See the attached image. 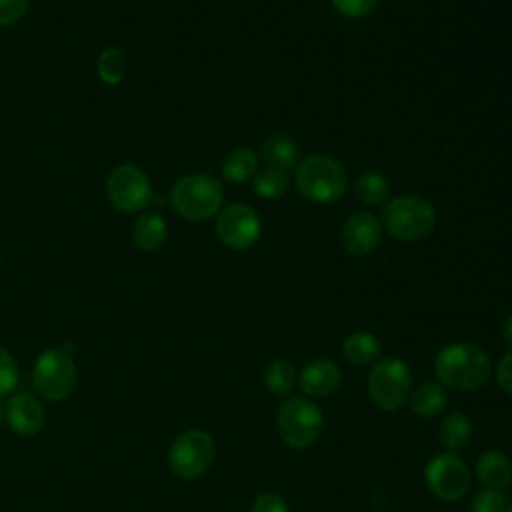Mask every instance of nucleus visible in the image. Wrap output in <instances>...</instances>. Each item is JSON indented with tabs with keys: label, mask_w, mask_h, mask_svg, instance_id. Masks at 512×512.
I'll return each mask as SVG.
<instances>
[{
	"label": "nucleus",
	"mask_w": 512,
	"mask_h": 512,
	"mask_svg": "<svg viewBox=\"0 0 512 512\" xmlns=\"http://www.w3.org/2000/svg\"><path fill=\"white\" fill-rule=\"evenodd\" d=\"M434 372L446 388L476 390L490 376V356L472 342H452L436 354Z\"/></svg>",
	"instance_id": "f257e3e1"
},
{
	"label": "nucleus",
	"mask_w": 512,
	"mask_h": 512,
	"mask_svg": "<svg viewBox=\"0 0 512 512\" xmlns=\"http://www.w3.org/2000/svg\"><path fill=\"white\" fill-rule=\"evenodd\" d=\"M220 172L228 182L234 184L252 180L258 172V156L250 148H234L224 156Z\"/></svg>",
	"instance_id": "412c9836"
},
{
	"label": "nucleus",
	"mask_w": 512,
	"mask_h": 512,
	"mask_svg": "<svg viewBox=\"0 0 512 512\" xmlns=\"http://www.w3.org/2000/svg\"><path fill=\"white\" fill-rule=\"evenodd\" d=\"M504 512H512V504L510 506H506V510Z\"/></svg>",
	"instance_id": "72a5a7b5"
},
{
	"label": "nucleus",
	"mask_w": 512,
	"mask_h": 512,
	"mask_svg": "<svg viewBox=\"0 0 512 512\" xmlns=\"http://www.w3.org/2000/svg\"><path fill=\"white\" fill-rule=\"evenodd\" d=\"M106 196L120 212H140L152 202L150 178L134 164L116 166L106 180Z\"/></svg>",
	"instance_id": "1a4fd4ad"
},
{
	"label": "nucleus",
	"mask_w": 512,
	"mask_h": 512,
	"mask_svg": "<svg viewBox=\"0 0 512 512\" xmlns=\"http://www.w3.org/2000/svg\"><path fill=\"white\" fill-rule=\"evenodd\" d=\"M166 236H168V224L156 212L142 214L132 224V242L142 252H156L158 248L164 246Z\"/></svg>",
	"instance_id": "f3484780"
},
{
	"label": "nucleus",
	"mask_w": 512,
	"mask_h": 512,
	"mask_svg": "<svg viewBox=\"0 0 512 512\" xmlns=\"http://www.w3.org/2000/svg\"><path fill=\"white\" fill-rule=\"evenodd\" d=\"M470 510H472V512H504V510H506V500H504V496L500 494V490L484 488L482 492H478V494L472 498Z\"/></svg>",
	"instance_id": "bb28decb"
},
{
	"label": "nucleus",
	"mask_w": 512,
	"mask_h": 512,
	"mask_svg": "<svg viewBox=\"0 0 512 512\" xmlns=\"http://www.w3.org/2000/svg\"><path fill=\"white\" fill-rule=\"evenodd\" d=\"M334 10L346 18H364L374 12L380 0H330Z\"/></svg>",
	"instance_id": "cd10ccee"
},
{
	"label": "nucleus",
	"mask_w": 512,
	"mask_h": 512,
	"mask_svg": "<svg viewBox=\"0 0 512 512\" xmlns=\"http://www.w3.org/2000/svg\"><path fill=\"white\" fill-rule=\"evenodd\" d=\"M502 338L506 340V344L512 346V314L502 324Z\"/></svg>",
	"instance_id": "2f4dec72"
},
{
	"label": "nucleus",
	"mask_w": 512,
	"mask_h": 512,
	"mask_svg": "<svg viewBox=\"0 0 512 512\" xmlns=\"http://www.w3.org/2000/svg\"><path fill=\"white\" fill-rule=\"evenodd\" d=\"M340 382H342L340 366L330 358H318L308 362L298 376L300 390L310 398L330 396L332 392L338 390Z\"/></svg>",
	"instance_id": "4468645a"
},
{
	"label": "nucleus",
	"mask_w": 512,
	"mask_h": 512,
	"mask_svg": "<svg viewBox=\"0 0 512 512\" xmlns=\"http://www.w3.org/2000/svg\"><path fill=\"white\" fill-rule=\"evenodd\" d=\"M370 400L382 410H398L412 394V372L402 358L386 356L368 374Z\"/></svg>",
	"instance_id": "423d86ee"
},
{
	"label": "nucleus",
	"mask_w": 512,
	"mask_h": 512,
	"mask_svg": "<svg viewBox=\"0 0 512 512\" xmlns=\"http://www.w3.org/2000/svg\"><path fill=\"white\" fill-rule=\"evenodd\" d=\"M276 428L290 448L306 450L318 440L324 428V416L312 400L292 396L280 404L276 412Z\"/></svg>",
	"instance_id": "39448f33"
},
{
	"label": "nucleus",
	"mask_w": 512,
	"mask_h": 512,
	"mask_svg": "<svg viewBox=\"0 0 512 512\" xmlns=\"http://www.w3.org/2000/svg\"><path fill=\"white\" fill-rule=\"evenodd\" d=\"M290 186V178H288V172L284 170H278V168H272V166H266V168H260L254 178H252V188H254V194L264 198V200H274V198H280Z\"/></svg>",
	"instance_id": "b1692460"
},
{
	"label": "nucleus",
	"mask_w": 512,
	"mask_h": 512,
	"mask_svg": "<svg viewBox=\"0 0 512 512\" xmlns=\"http://www.w3.org/2000/svg\"><path fill=\"white\" fill-rule=\"evenodd\" d=\"M0 260H2V258H0Z\"/></svg>",
	"instance_id": "f704fd0d"
},
{
	"label": "nucleus",
	"mask_w": 512,
	"mask_h": 512,
	"mask_svg": "<svg viewBox=\"0 0 512 512\" xmlns=\"http://www.w3.org/2000/svg\"><path fill=\"white\" fill-rule=\"evenodd\" d=\"M2 418H4V410H2V406H0V424H2Z\"/></svg>",
	"instance_id": "473e14b6"
},
{
	"label": "nucleus",
	"mask_w": 512,
	"mask_h": 512,
	"mask_svg": "<svg viewBox=\"0 0 512 512\" xmlns=\"http://www.w3.org/2000/svg\"><path fill=\"white\" fill-rule=\"evenodd\" d=\"M424 480L436 498L454 502L468 492L470 470L456 452H442L428 460Z\"/></svg>",
	"instance_id": "9d476101"
},
{
	"label": "nucleus",
	"mask_w": 512,
	"mask_h": 512,
	"mask_svg": "<svg viewBox=\"0 0 512 512\" xmlns=\"http://www.w3.org/2000/svg\"><path fill=\"white\" fill-rule=\"evenodd\" d=\"M380 350H382L380 340L374 334L364 332V330L352 332L342 342V356L354 366H364V364L376 362V358L380 356Z\"/></svg>",
	"instance_id": "6ab92c4d"
},
{
	"label": "nucleus",
	"mask_w": 512,
	"mask_h": 512,
	"mask_svg": "<svg viewBox=\"0 0 512 512\" xmlns=\"http://www.w3.org/2000/svg\"><path fill=\"white\" fill-rule=\"evenodd\" d=\"M412 412L420 418H434L446 406V390L438 382H424L410 394Z\"/></svg>",
	"instance_id": "4be33fe9"
},
{
	"label": "nucleus",
	"mask_w": 512,
	"mask_h": 512,
	"mask_svg": "<svg viewBox=\"0 0 512 512\" xmlns=\"http://www.w3.org/2000/svg\"><path fill=\"white\" fill-rule=\"evenodd\" d=\"M18 384V364L12 354L0 346V398L14 392Z\"/></svg>",
	"instance_id": "a878e982"
},
{
	"label": "nucleus",
	"mask_w": 512,
	"mask_h": 512,
	"mask_svg": "<svg viewBox=\"0 0 512 512\" xmlns=\"http://www.w3.org/2000/svg\"><path fill=\"white\" fill-rule=\"evenodd\" d=\"M436 226L434 206L416 194H402L384 204L382 228L400 242H416Z\"/></svg>",
	"instance_id": "7ed1b4c3"
},
{
	"label": "nucleus",
	"mask_w": 512,
	"mask_h": 512,
	"mask_svg": "<svg viewBox=\"0 0 512 512\" xmlns=\"http://www.w3.org/2000/svg\"><path fill=\"white\" fill-rule=\"evenodd\" d=\"M222 184L210 174H188L176 180L170 190V204L178 216L190 222H204L222 208Z\"/></svg>",
	"instance_id": "20e7f679"
},
{
	"label": "nucleus",
	"mask_w": 512,
	"mask_h": 512,
	"mask_svg": "<svg viewBox=\"0 0 512 512\" xmlns=\"http://www.w3.org/2000/svg\"><path fill=\"white\" fill-rule=\"evenodd\" d=\"M496 380L506 394H512V350L498 362Z\"/></svg>",
	"instance_id": "7c9ffc66"
},
{
	"label": "nucleus",
	"mask_w": 512,
	"mask_h": 512,
	"mask_svg": "<svg viewBox=\"0 0 512 512\" xmlns=\"http://www.w3.org/2000/svg\"><path fill=\"white\" fill-rule=\"evenodd\" d=\"M4 418L18 436H36L44 426V408L32 394L18 392L6 402Z\"/></svg>",
	"instance_id": "ddd939ff"
},
{
	"label": "nucleus",
	"mask_w": 512,
	"mask_h": 512,
	"mask_svg": "<svg viewBox=\"0 0 512 512\" xmlns=\"http://www.w3.org/2000/svg\"><path fill=\"white\" fill-rule=\"evenodd\" d=\"M98 76L104 84L116 86L124 80L126 76V56L122 50L118 48H106L100 56H98Z\"/></svg>",
	"instance_id": "393cba45"
},
{
	"label": "nucleus",
	"mask_w": 512,
	"mask_h": 512,
	"mask_svg": "<svg viewBox=\"0 0 512 512\" xmlns=\"http://www.w3.org/2000/svg\"><path fill=\"white\" fill-rule=\"evenodd\" d=\"M28 10V0H0V26L16 24Z\"/></svg>",
	"instance_id": "c85d7f7f"
},
{
	"label": "nucleus",
	"mask_w": 512,
	"mask_h": 512,
	"mask_svg": "<svg viewBox=\"0 0 512 512\" xmlns=\"http://www.w3.org/2000/svg\"><path fill=\"white\" fill-rule=\"evenodd\" d=\"M260 158L266 166L288 172L300 162V146L286 134H270L260 146Z\"/></svg>",
	"instance_id": "2eb2a0df"
},
{
	"label": "nucleus",
	"mask_w": 512,
	"mask_h": 512,
	"mask_svg": "<svg viewBox=\"0 0 512 512\" xmlns=\"http://www.w3.org/2000/svg\"><path fill=\"white\" fill-rule=\"evenodd\" d=\"M476 476L490 490H502L512 480V464L506 454L486 450L476 460Z\"/></svg>",
	"instance_id": "dca6fc26"
},
{
	"label": "nucleus",
	"mask_w": 512,
	"mask_h": 512,
	"mask_svg": "<svg viewBox=\"0 0 512 512\" xmlns=\"http://www.w3.org/2000/svg\"><path fill=\"white\" fill-rule=\"evenodd\" d=\"M354 192L366 206H382L390 200L392 184L382 172L364 170L354 180Z\"/></svg>",
	"instance_id": "a211bd4d"
},
{
	"label": "nucleus",
	"mask_w": 512,
	"mask_h": 512,
	"mask_svg": "<svg viewBox=\"0 0 512 512\" xmlns=\"http://www.w3.org/2000/svg\"><path fill=\"white\" fill-rule=\"evenodd\" d=\"M250 512H288V504L280 494L264 492L252 502Z\"/></svg>",
	"instance_id": "c756f323"
},
{
	"label": "nucleus",
	"mask_w": 512,
	"mask_h": 512,
	"mask_svg": "<svg viewBox=\"0 0 512 512\" xmlns=\"http://www.w3.org/2000/svg\"><path fill=\"white\" fill-rule=\"evenodd\" d=\"M294 186L302 198L314 204L338 202L348 186L344 166L326 154H312L294 168Z\"/></svg>",
	"instance_id": "f03ea898"
},
{
	"label": "nucleus",
	"mask_w": 512,
	"mask_h": 512,
	"mask_svg": "<svg viewBox=\"0 0 512 512\" xmlns=\"http://www.w3.org/2000/svg\"><path fill=\"white\" fill-rule=\"evenodd\" d=\"M216 444L204 430H184L168 448V466L182 480L202 476L214 462Z\"/></svg>",
	"instance_id": "0eeeda50"
},
{
	"label": "nucleus",
	"mask_w": 512,
	"mask_h": 512,
	"mask_svg": "<svg viewBox=\"0 0 512 512\" xmlns=\"http://www.w3.org/2000/svg\"><path fill=\"white\" fill-rule=\"evenodd\" d=\"M32 380L40 396L50 402H60L68 398L76 384V364L64 348L44 350L32 370Z\"/></svg>",
	"instance_id": "6e6552de"
},
{
	"label": "nucleus",
	"mask_w": 512,
	"mask_h": 512,
	"mask_svg": "<svg viewBox=\"0 0 512 512\" xmlns=\"http://www.w3.org/2000/svg\"><path fill=\"white\" fill-rule=\"evenodd\" d=\"M262 234V220L248 204H230L216 214V236L232 250H248Z\"/></svg>",
	"instance_id": "9b49d317"
},
{
	"label": "nucleus",
	"mask_w": 512,
	"mask_h": 512,
	"mask_svg": "<svg viewBox=\"0 0 512 512\" xmlns=\"http://www.w3.org/2000/svg\"><path fill=\"white\" fill-rule=\"evenodd\" d=\"M262 378H264V386L268 388L270 394L286 396L292 392V388L296 384V370L288 360L276 358L266 364Z\"/></svg>",
	"instance_id": "5701e85b"
},
{
	"label": "nucleus",
	"mask_w": 512,
	"mask_h": 512,
	"mask_svg": "<svg viewBox=\"0 0 512 512\" xmlns=\"http://www.w3.org/2000/svg\"><path fill=\"white\" fill-rule=\"evenodd\" d=\"M382 240V222L370 212L352 214L340 232L342 248L352 256H366L376 250Z\"/></svg>",
	"instance_id": "f8f14e48"
},
{
	"label": "nucleus",
	"mask_w": 512,
	"mask_h": 512,
	"mask_svg": "<svg viewBox=\"0 0 512 512\" xmlns=\"http://www.w3.org/2000/svg\"><path fill=\"white\" fill-rule=\"evenodd\" d=\"M472 438V422L464 412L448 414L438 430V440L446 452H460Z\"/></svg>",
	"instance_id": "aec40b11"
}]
</instances>
